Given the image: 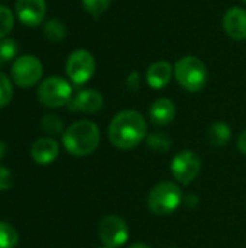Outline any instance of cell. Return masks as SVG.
Instances as JSON below:
<instances>
[{"label": "cell", "mask_w": 246, "mask_h": 248, "mask_svg": "<svg viewBox=\"0 0 246 248\" xmlns=\"http://www.w3.org/2000/svg\"><path fill=\"white\" fill-rule=\"evenodd\" d=\"M146 121L136 110H122L109 125L110 142L122 150H130L141 144L146 137Z\"/></svg>", "instance_id": "6da1fadb"}, {"label": "cell", "mask_w": 246, "mask_h": 248, "mask_svg": "<svg viewBox=\"0 0 246 248\" xmlns=\"http://www.w3.org/2000/svg\"><path fill=\"white\" fill-rule=\"evenodd\" d=\"M100 142V131L91 121H78L68 126L62 135L65 150L74 157L90 155Z\"/></svg>", "instance_id": "7a4b0ae2"}, {"label": "cell", "mask_w": 246, "mask_h": 248, "mask_svg": "<svg viewBox=\"0 0 246 248\" xmlns=\"http://www.w3.org/2000/svg\"><path fill=\"white\" fill-rule=\"evenodd\" d=\"M174 76L177 83L187 92H200L209 80L206 64L194 55L181 57L174 65Z\"/></svg>", "instance_id": "3957f363"}, {"label": "cell", "mask_w": 246, "mask_h": 248, "mask_svg": "<svg viewBox=\"0 0 246 248\" xmlns=\"http://www.w3.org/2000/svg\"><path fill=\"white\" fill-rule=\"evenodd\" d=\"M183 202L181 189L173 182H161L148 195V208L155 215H170Z\"/></svg>", "instance_id": "277c9868"}, {"label": "cell", "mask_w": 246, "mask_h": 248, "mask_svg": "<svg viewBox=\"0 0 246 248\" xmlns=\"http://www.w3.org/2000/svg\"><path fill=\"white\" fill-rule=\"evenodd\" d=\"M71 97V84L59 76H51L45 78L38 87V100L48 108L65 106L68 105Z\"/></svg>", "instance_id": "5b68a950"}, {"label": "cell", "mask_w": 246, "mask_h": 248, "mask_svg": "<svg viewBox=\"0 0 246 248\" xmlns=\"http://www.w3.org/2000/svg\"><path fill=\"white\" fill-rule=\"evenodd\" d=\"M43 74V65L41 60L32 54H25L17 57L10 68L12 80L16 86L22 89H28L35 86Z\"/></svg>", "instance_id": "8992f818"}, {"label": "cell", "mask_w": 246, "mask_h": 248, "mask_svg": "<svg viewBox=\"0 0 246 248\" xmlns=\"http://www.w3.org/2000/svg\"><path fill=\"white\" fill-rule=\"evenodd\" d=\"M67 77L77 86L86 84L96 73V60L87 49L72 51L65 62Z\"/></svg>", "instance_id": "52a82bcc"}, {"label": "cell", "mask_w": 246, "mask_h": 248, "mask_svg": "<svg viewBox=\"0 0 246 248\" xmlns=\"http://www.w3.org/2000/svg\"><path fill=\"white\" fill-rule=\"evenodd\" d=\"M99 237L106 247H122L129 237L128 225L120 217L107 215L99 224Z\"/></svg>", "instance_id": "ba28073f"}, {"label": "cell", "mask_w": 246, "mask_h": 248, "mask_svg": "<svg viewBox=\"0 0 246 248\" xmlns=\"http://www.w3.org/2000/svg\"><path fill=\"white\" fill-rule=\"evenodd\" d=\"M202 161L194 151L184 150L178 153L171 161L173 176L183 185H190L200 173Z\"/></svg>", "instance_id": "9c48e42d"}, {"label": "cell", "mask_w": 246, "mask_h": 248, "mask_svg": "<svg viewBox=\"0 0 246 248\" xmlns=\"http://www.w3.org/2000/svg\"><path fill=\"white\" fill-rule=\"evenodd\" d=\"M16 16L25 26H39L46 15L45 0H16Z\"/></svg>", "instance_id": "30bf717a"}, {"label": "cell", "mask_w": 246, "mask_h": 248, "mask_svg": "<svg viewBox=\"0 0 246 248\" xmlns=\"http://www.w3.org/2000/svg\"><path fill=\"white\" fill-rule=\"evenodd\" d=\"M222 26L225 33L235 39L244 41L246 39V10L244 7L233 6L228 9L222 19Z\"/></svg>", "instance_id": "8fae6325"}, {"label": "cell", "mask_w": 246, "mask_h": 248, "mask_svg": "<svg viewBox=\"0 0 246 248\" xmlns=\"http://www.w3.org/2000/svg\"><path fill=\"white\" fill-rule=\"evenodd\" d=\"M67 106L72 112L96 113L103 108V96L94 89H86L71 97Z\"/></svg>", "instance_id": "7c38bea8"}, {"label": "cell", "mask_w": 246, "mask_h": 248, "mask_svg": "<svg viewBox=\"0 0 246 248\" xmlns=\"http://www.w3.org/2000/svg\"><path fill=\"white\" fill-rule=\"evenodd\" d=\"M174 74V67L168 61H157L149 65L146 71V83L152 89H164L171 81Z\"/></svg>", "instance_id": "4fadbf2b"}, {"label": "cell", "mask_w": 246, "mask_h": 248, "mask_svg": "<svg viewBox=\"0 0 246 248\" xmlns=\"http://www.w3.org/2000/svg\"><path fill=\"white\" fill-rule=\"evenodd\" d=\"M59 153V147L52 138H39L33 142L30 148V155L38 164H51Z\"/></svg>", "instance_id": "5bb4252c"}, {"label": "cell", "mask_w": 246, "mask_h": 248, "mask_svg": "<svg viewBox=\"0 0 246 248\" xmlns=\"http://www.w3.org/2000/svg\"><path fill=\"white\" fill-rule=\"evenodd\" d=\"M149 118L154 125L165 126L175 118V105L167 97L157 99L149 108Z\"/></svg>", "instance_id": "9a60e30c"}, {"label": "cell", "mask_w": 246, "mask_h": 248, "mask_svg": "<svg viewBox=\"0 0 246 248\" xmlns=\"http://www.w3.org/2000/svg\"><path fill=\"white\" fill-rule=\"evenodd\" d=\"M231 140V128L226 122L217 121L209 129V141L215 147H223Z\"/></svg>", "instance_id": "2e32d148"}, {"label": "cell", "mask_w": 246, "mask_h": 248, "mask_svg": "<svg viewBox=\"0 0 246 248\" xmlns=\"http://www.w3.org/2000/svg\"><path fill=\"white\" fill-rule=\"evenodd\" d=\"M43 35L51 42H59L67 36V26L59 19H49L43 23Z\"/></svg>", "instance_id": "e0dca14e"}, {"label": "cell", "mask_w": 246, "mask_h": 248, "mask_svg": "<svg viewBox=\"0 0 246 248\" xmlns=\"http://www.w3.org/2000/svg\"><path fill=\"white\" fill-rule=\"evenodd\" d=\"M146 145L155 153H167L171 148V140L164 132H155L146 137Z\"/></svg>", "instance_id": "ac0fdd59"}, {"label": "cell", "mask_w": 246, "mask_h": 248, "mask_svg": "<svg viewBox=\"0 0 246 248\" xmlns=\"http://www.w3.org/2000/svg\"><path fill=\"white\" fill-rule=\"evenodd\" d=\"M19 244L17 231L6 222H0V248H16Z\"/></svg>", "instance_id": "d6986e66"}, {"label": "cell", "mask_w": 246, "mask_h": 248, "mask_svg": "<svg viewBox=\"0 0 246 248\" xmlns=\"http://www.w3.org/2000/svg\"><path fill=\"white\" fill-rule=\"evenodd\" d=\"M13 23H14L13 12L7 6L0 4V39L7 38V35L13 29Z\"/></svg>", "instance_id": "ffe728a7"}, {"label": "cell", "mask_w": 246, "mask_h": 248, "mask_svg": "<svg viewBox=\"0 0 246 248\" xmlns=\"http://www.w3.org/2000/svg\"><path fill=\"white\" fill-rule=\"evenodd\" d=\"M19 52V45L12 38H3L0 39V61L7 62L12 61Z\"/></svg>", "instance_id": "44dd1931"}, {"label": "cell", "mask_w": 246, "mask_h": 248, "mask_svg": "<svg viewBox=\"0 0 246 248\" xmlns=\"http://www.w3.org/2000/svg\"><path fill=\"white\" fill-rule=\"evenodd\" d=\"M112 0H81L84 10L93 17H100L110 6Z\"/></svg>", "instance_id": "7402d4cb"}, {"label": "cell", "mask_w": 246, "mask_h": 248, "mask_svg": "<svg viewBox=\"0 0 246 248\" xmlns=\"http://www.w3.org/2000/svg\"><path fill=\"white\" fill-rule=\"evenodd\" d=\"M41 128L49 135H58L62 132V121L54 113H48L41 121Z\"/></svg>", "instance_id": "603a6c76"}, {"label": "cell", "mask_w": 246, "mask_h": 248, "mask_svg": "<svg viewBox=\"0 0 246 248\" xmlns=\"http://www.w3.org/2000/svg\"><path fill=\"white\" fill-rule=\"evenodd\" d=\"M13 96V87L10 78L0 71V109L7 106Z\"/></svg>", "instance_id": "cb8c5ba5"}, {"label": "cell", "mask_w": 246, "mask_h": 248, "mask_svg": "<svg viewBox=\"0 0 246 248\" xmlns=\"http://www.w3.org/2000/svg\"><path fill=\"white\" fill-rule=\"evenodd\" d=\"M12 186V174L10 171L0 164V192L10 189Z\"/></svg>", "instance_id": "d4e9b609"}, {"label": "cell", "mask_w": 246, "mask_h": 248, "mask_svg": "<svg viewBox=\"0 0 246 248\" xmlns=\"http://www.w3.org/2000/svg\"><path fill=\"white\" fill-rule=\"evenodd\" d=\"M128 87L130 90H138V87H139V74H138V71H132L128 76Z\"/></svg>", "instance_id": "484cf974"}, {"label": "cell", "mask_w": 246, "mask_h": 248, "mask_svg": "<svg viewBox=\"0 0 246 248\" xmlns=\"http://www.w3.org/2000/svg\"><path fill=\"white\" fill-rule=\"evenodd\" d=\"M238 148H239V151L242 154L246 155V129L239 135V138H238Z\"/></svg>", "instance_id": "4316f807"}, {"label": "cell", "mask_w": 246, "mask_h": 248, "mask_svg": "<svg viewBox=\"0 0 246 248\" xmlns=\"http://www.w3.org/2000/svg\"><path fill=\"white\" fill-rule=\"evenodd\" d=\"M4 153H6V144L3 141H0V160L4 157Z\"/></svg>", "instance_id": "83f0119b"}, {"label": "cell", "mask_w": 246, "mask_h": 248, "mask_svg": "<svg viewBox=\"0 0 246 248\" xmlns=\"http://www.w3.org/2000/svg\"><path fill=\"white\" fill-rule=\"evenodd\" d=\"M129 248H151L149 246H146V244H141V243H138V244H132Z\"/></svg>", "instance_id": "f1b7e54d"}, {"label": "cell", "mask_w": 246, "mask_h": 248, "mask_svg": "<svg viewBox=\"0 0 246 248\" xmlns=\"http://www.w3.org/2000/svg\"><path fill=\"white\" fill-rule=\"evenodd\" d=\"M100 248H110V247H106V246H103V247H100Z\"/></svg>", "instance_id": "f546056e"}, {"label": "cell", "mask_w": 246, "mask_h": 248, "mask_svg": "<svg viewBox=\"0 0 246 248\" xmlns=\"http://www.w3.org/2000/svg\"><path fill=\"white\" fill-rule=\"evenodd\" d=\"M242 1H244V3H245V4H246V0H242Z\"/></svg>", "instance_id": "4dcf8cb0"}]
</instances>
